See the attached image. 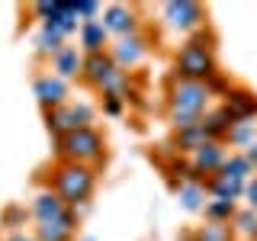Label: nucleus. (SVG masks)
<instances>
[{
  "label": "nucleus",
  "instance_id": "4be33fe9",
  "mask_svg": "<svg viewBox=\"0 0 257 241\" xmlns=\"http://www.w3.org/2000/svg\"><path fill=\"white\" fill-rule=\"evenodd\" d=\"M235 203H228V199H212V203H206V219L209 222H231L235 219Z\"/></svg>",
  "mask_w": 257,
  "mask_h": 241
},
{
  "label": "nucleus",
  "instance_id": "412c9836",
  "mask_svg": "<svg viewBox=\"0 0 257 241\" xmlns=\"http://www.w3.org/2000/svg\"><path fill=\"white\" fill-rule=\"evenodd\" d=\"M206 183L203 180H193V183H183L180 187V203L187 206V209H203L206 203Z\"/></svg>",
  "mask_w": 257,
  "mask_h": 241
},
{
  "label": "nucleus",
  "instance_id": "9d476101",
  "mask_svg": "<svg viewBox=\"0 0 257 241\" xmlns=\"http://www.w3.org/2000/svg\"><path fill=\"white\" fill-rule=\"evenodd\" d=\"M36 96H39V103L48 109H58L64 106V96H68V87H64V80L61 77H52V74H45V77H39L36 80Z\"/></svg>",
  "mask_w": 257,
  "mask_h": 241
},
{
  "label": "nucleus",
  "instance_id": "f03ea898",
  "mask_svg": "<svg viewBox=\"0 0 257 241\" xmlns=\"http://www.w3.org/2000/svg\"><path fill=\"white\" fill-rule=\"evenodd\" d=\"M215 74H219V71H215V52L203 36L190 39V42L177 52V77L180 80H199V84H206V80H212Z\"/></svg>",
  "mask_w": 257,
  "mask_h": 241
},
{
  "label": "nucleus",
  "instance_id": "cd10ccee",
  "mask_svg": "<svg viewBox=\"0 0 257 241\" xmlns=\"http://www.w3.org/2000/svg\"><path fill=\"white\" fill-rule=\"evenodd\" d=\"M103 109H106L109 116H116V112H122V100H119V96H103Z\"/></svg>",
  "mask_w": 257,
  "mask_h": 241
},
{
  "label": "nucleus",
  "instance_id": "9b49d317",
  "mask_svg": "<svg viewBox=\"0 0 257 241\" xmlns=\"http://www.w3.org/2000/svg\"><path fill=\"white\" fill-rule=\"evenodd\" d=\"M103 26H106V32H116L119 39L132 36L135 32V13L122 4H112V7H106V13H103Z\"/></svg>",
  "mask_w": 257,
  "mask_h": 241
},
{
  "label": "nucleus",
  "instance_id": "a211bd4d",
  "mask_svg": "<svg viewBox=\"0 0 257 241\" xmlns=\"http://www.w3.org/2000/svg\"><path fill=\"white\" fill-rule=\"evenodd\" d=\"M52 64H55V74L64 80V77H74L77 71L84 68V58L77 55V48H68V45H64L58 55H52Z\"/></svg>",
  "mask_w": 257,
  "mask_h": 241
},
{
  "label": "nucleus",
  "instance_id": "1a4fd4ad",
  "mask_svg": "<svg viewBox=\"0 0 257 241\" xmlns=\"http://www.w3.org/2000/svg\"><path fill=\"white\" fill-rule=\"evenodd\" d=\"M225 158H228V155H225V148H222L219 142H206L199 151H193V171H196V174H212L215 177V174L222 171Z\"/></svg>",
  "mask_w": 257,
  "mask_h": 241
},
{
  "label": "nucleus",
  "instance_id": "423d86ee",
  "mask_svg": "<svg viewBox=\"0 0 257 241\" xmlns=\"http://www.w3.org/2000/svg\"><path fill=\"white\" fill-rule=\"evenodd\" d=\"M222 109L231 116V123H251L257 116V93L247 87H228Z\"/></svg>",
  "mask_w": 257,
  "mask_h": 241
},
{
  "label": "nucleus",
  "instance_id": "aec40b11",
  "mask_svg": "<svg viewBox=\"0 0 257 241\" xmlns=\"http://www.w3.org/2000/svg\"><path fill=\"white\" fill-rule=\"evenodd\" d=\"M206 142L209 139H206V132H203V126H199V123L177 132V148H180V151H199Z\"/></svg>",
  "mask_w": 257,
  "mask_h": 241
},
{
  "label": "nucleus",
  "instance_id": "ddd939ff",
  "mask_svg": "<svg viewBox=\"0 0 257 241\" xmlns=\"http://www.w3.org/2000/svg\"><path fill=\"white\" fill-rule=\"evenodd\" d=\"M142 55H145V39H139L135 32L132 36H122L116 45H112V61H116V68H125V64L132 68Z\"/></svg>",
  "mask_w": 257,
  "mask_h": 241
},
{
  "label": "nucleus",
  "instance_id": "a878e982",
  "mask_svg": "<svg viewBox=\"0 0 257 241\" xmlns=\"http://www.w3.org/2000/svg\"><path fill=\"white\" fill-rule=\"evenodd\" d=\"M39 48H42V52H52V55H58L61 52V32H55V29H42V36H39Z\"/></svg>",
  "mask_w": 257,
  "mask_h": 241
},
{
  "label": "nucleus",
  "instance_id": "6ab92c4d",
  "mask_svg": "<svg viewBox=\"0 0 257 241\" xmlns=\"http://www.w3.org/2000/svg\"><path fill=\"white\" fill-rule=\"evenodd\" d=\"M193 241H235V228L231 222H206L196 228Z\"/></svg>",
  "mask_w": 257,
  "mask_h": 241
},
{
  "label": "nucleus",
  "instance_id": "dca6fc26",
  "mask_svg": "<svg viewBox=\"0 0 257 241\" xmlns=\"http://www.w3.org/2000/svg\"><path fill=\"white\" fill-rule=\"evenodd\" d=\"M106 26H103V20H84L80 23V42H84L87 55H96L103 52V45H106Z\"/></svg>",
  "mask_w": 257,
  "mask_h": 241
},
{
  "label": "nucleus",
  "instance_id": "7ed1b4c3",
  "mask_svg": "<svg viewBox=\"0 0 257 241\" xmlns=\"http://www.w3.org/2000/svg\"><path fill=\"white\" fill-rule=\"evenodd\" d=\"M55 193L64 199V206H80L93 193V171L87 164H64L55 171Z\"/></svg>",
  "mask_w": 257,
  "mask_h": 241
},
{
  "label": "nucleus",
  "instance_id": "5701e85b",
  "mask_svg": "<svg viewBox=\"0 0 257 241\" xmlns=\"http://www.w3.org/2000/svg\"><path fill=\"white\" fill-rule=\"evenodd\" d=\"M251 171H254V167L247 164L244 155H231V158H225V164H222L219 174H228V177H238V180H247V174H251Z\"/></svg>",
  "mask_w": 257,
  "mask_h": 241
},
{
  "label": "nucleus",
  "instance_id": "39448f33",
  "mask_svg": "<svg viewBox=\"0 0 257 241\" xmlns=\"http://www.w3.org/2000/svg\"><path fill=\"white\" fill-rule=\"evenodd\" d=\"M45 123H48V132H52V135L64 139V135L74 132V129H87V123H90V109H87V106H71V103H64V106L45 112Z\"/></svg>",
  "mask_w": 257,
  "mask_h": 241
},
{
  "label": "nucleus",
  "instance_id": "7c9ffc66",
  "mask_svg": "<svg viewBox=\"0 0 257 241\" xmlns=\"http://www.w3.org/2000/svg\"><path fill=\"white\" fill-rule=\"evenodd\" d=\"M7 241H32V238H26V235H13V238H7Z\"/></svg>",
  "mask_w": 257,
  "mask_h": 241
},
{
  "label": "nucleus",
  "instance_id": "c85d7f7f",
  "mask_svg": "<svg viewBox=\"0 0 257 241\" xmlns=\"http://www.w3.org/2000/svg\"><path fill=\"white\" fill-rule=\"evenodd\" d=\"M244 196H247V203H251V209L257 212V177L244 183Z\"/></svg>",
  "mask_w": 257,
  "mask_h": 241
},
{
  "label": "nucleus",
  "instance_id": "c756f323",
  "mask_svg": "<svg viewBox=\"0 0 257 241\" xmlns=\"http://www.w3.org/2000/svg\"><path fill=\"white\" fill-rule=\"evenodd\" d=\"M244 158H247V164H251V167L257 164V139H254L251 145H247V151H244Z\"/></svg>",
  "mask_w": 257,
  "mask_h": 241
},
{
  "label": "nucleus",
  "instance_id": "4468645a",
  "mask_svg": "<svg viewBox=\"0 0 257 241\" xmlns=\"http://www.w3.org/2000/svg\"><path fill=\"white\" fill-rule=\"evenodd\" d=\"M244 183L247 180H238V177H228V174H215V177H209L206 190L212 193L215 199H228V203H235L238 196H244Z\"/></svg>",
  "mask_w": 257,
  "mask_h": 241
},
{
  "label": "nucleus",
  "instance_id": "bb28decb",
  "mask_svg": "<svg viewBox=\"0 0 257 241\" xmlns=\"http://www.w3.org/2000/svg\"><path fill=\"white\" fill-rule=\"evenodd\" d=\"M77 16H87V20H93L96 10H100V4H93V0H80V4H74Z\"/></svg>",
  "mask_w": 257,
  "mask_h": 241
},
{
  "label": "nucleus",
  "instance_id": "393cba45",
  "mask_svg": "<svg viewBox=\"0 0 257 241\" xmlns=\"http://www.w3.org/2000/svg\"><path fill=\"white\" fill-rule=\"evenodd\" d=\"M254 132H257L254 123H235V126L228 129V135H225V139H228L231 145H244V148H247V145L254 142Z\"/></svg>",
  "mask_w": 257,
  "mask_h": 241
},
{
  "label": "nucleus",
  "instance_id": "b1692460",
  "mask_svg": "<svg viewBox=\"0 0 257 241\" xmlns=\"http://www.w3.org/2000/svg\"><path fill=\"white\" fill-rule=\"evenodd\" d=\"M235 235L241 231V235H247V238H257V212L254 209H244V212H235Z\"/></svg>",
  "mask_w": 257,
  "mask_h": 241
},
{
  "label": "nucleus",
  "instance_id": "0eeeda50",
  "mask_svg": "<svg viewBox=\"0 0 257 241\" xmlns=\"http://www.w3.org/2000/svg\"><path fill=\"white\" fill-rule=\"evenodd\" d=\"M164 16H167V23H171L174 29L190 32V29H196L199 23H203V7L193 4V0H174V4L164 7Z\"/></svg>",
  "mask_w": 257,
  "mask_h": 241
},
{
  "label": "nucleus",
  "instance_id": "f3484780",
  "mask_svg": "<svg viewBox=\"0 0 257 241\" xmlns=\"http://www.w3.org/2000/svg\"><path fill=\"white\" fill-rule=\"evenodd\" d=\"M74 235V215H64L55 222H39V241H71Z\"/></svg>",
  "mask_w": 257,
  "mask_h": 241
},
{
  "label": "nucleus",
  "instance_id": "6e6552de",
  "mask_svg": "<svg viewBox=\"0 0 257 241\" xmlns=\"http://www.w3.org/2000/svg\"><path fill=\"white\" fill-rule=\"evenodd\" d=\"M112 71H116V61H112V55L96 52V55H87V58H84V68H80V74H84V80H87L90 87H96V90H100V87L112 77Z\"/></svg>",
  "mask_w": 257,
  "mask_h": 241
},
{
  "label": "nucleus",
  "instance_id": "f257e3e1",
  "mask_svg": "<svg viewBox=\"0 0 257 241\" xmlns=\"http://www.w3.org/2000/svg\"><path fill=\"white\" fill-rule=\"evenodd\" d=\"M209 84H199V80H180L177 77L167 90V112H171V123L174 129H190L196 126L199 119L206 116V106H209Z\"/></svg>",
  "mask_w": 257,
  "mask_h": 241
},
{
  "label": "nucleus",
  "instance_id": "f8f14e48",
  "mask_svg": "<svg viewBox=\"0 0 257 241\" xmlns=\"http://www.w3.org/2000/svg\"><path fill=\"white\" fill-rule=\"evenodd\" d=\"M32 212H36L39 222H55V219H64V215H71L68 206H64V199L58 196V193H48V190L36 196V203H32Z\"/></svg>",
  "mask_w": 257,
  "mask_h": 241
},
{
  "label": "nucleus",
  "instance_id": "2eb2a0df",
  "mask_svg": "<svg viewBox=\"0 0 257 241\" xmlns=\"http://www.w3.org/2000/svg\"><path fill=\"white\" fill-rule=\"evenodd\" d=\"M199 126H203V132H206L209 142H219V139H225V135H228V129L235 126V123H231V116L219 106V109H212V112L206 109V116L199 119Z\"/></svg>",
  "mask_w": 257,
  "mask_h": 241
},
{
  "label": "nucleus",
  "instance_id": "20e7f679",
  "mask_svg": "<svg viewBox=\"0 0 257 241\" xmlns=\"http://www.w3.org/2000/svg\"><path fill=\"white\" fill-rule=\"evenodd\" d=\"M61 155L71 161V164H93V161L103 158V135L96 129H74L64 139H58Z\"/></svg>",
  "mask_w": 257,
  "mask_h": 241
}]
</instances>
